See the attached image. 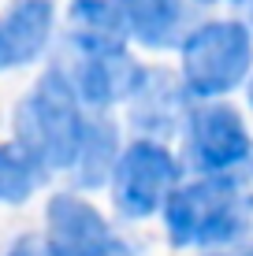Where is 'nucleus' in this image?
Masks as SVG:
<instances>
[{
  "label": "nucleus",
  "mask_w": 253,
  "mask_h": 256,
  "mask_svg": "<svg viewBox=\"0 0 253 256\" xmlns=\"http://www.w3.org/2000/svg\"><path fill=\"white\" fill-rule=\"evenodd\" d=\"M82 108L60 70H49L15 112V138L45 171L71 167L82 141Z\"/></svg>",
  "instance_id": "nucleus-1"
},
{
  "label": "nucleus",
  "mask_w": 253,
  "mask_h": 256,
  "mask_svg": "<svg viewBox=\"0 0 253 256\" xmlns=\"http://www.w3.org/2000/svg\"><path fill=\"white\" fill-rule=\"evenodd\" d=\"M45 178V167L34 160L30 152L15 145H0V200L4 204H23Z\"/></svg>",
  "instance_id": "nucleus-13"
},
{
  "label": "nucleus",
  "mask_w": 253,
  "mask_h": 256,
  "mask_svg": "<svg viewBox=\"0 0 253 256\" xmlns=\"http://www.w3.org/2000/svg\"><path fill=\"white\" fill-rule=\"evenodd\" d=\"M253 60V41L242 22H208L182 41V86L194 96H212L234 90L246 78Z\"/></svg>",
  "instance_id": "nucleus-3"
},
{
  "label": "nucleus",
  "mask_w": 253,
  "mask_h": 256,
  "mask_svg": "<svg viewBox=\"0 0 253 256\" xmlns=\"http://www.w3.org/2000/svg\"><path fill=\"white\" fill-rule=\"evenodd\" d=\"M190 152L205 171H227L249 156L242 116L227 104H205L190 116Z\"/></svg>",
  "instance_id": "nucleus-7"
},
{
  "label": "nucleus",
  "mask_w": 253,
  "mask_h": 256,
  "mask_svg": "<svg viewBox=\"0 0 253 256\" xmlns=\"http://www.w3.org/2000/svg\"><path fill=\"white\" fill-rule=\"evenodd\" d=\"M52 19V0H19L8 15H0V70L38 60V52L49 45Z\"/></svg>",
  "instance_id": "nucleus-8"
},
{
  "label": "nucleus",
  "mask_w": 253,
  "mask_h": 256,
  "mask_svg": "<svg viewBox=\"0 0 253 256\" xmlns=\"http://www.w3.org/2000/svg\"><path fill=\"white\" fill-rule=\"evenodd\" d=\"M127 19V30L149 48H168L186 26L182 0H116Z\"/></svg>",
  "instance_id": "nucleus-10"
},
{
  "label": "nucleus",
  "mask_w": 253,
  "mask_h": 256,
  "mask_svg": "<svg viewBox=\"0 0 253 256\" xmlns=\"http://www.w3.org/2000/svg\"><path fill=\"white\" fill-rule=\"evenodd\" d=\"M116 164V126L108 119H86L82 122V141H78L75 171L82 186H101V178L108 174V167Z\"/></svg>",
  "instance_id": "nucleus-11"
},
{
  "label": "nucleus",
  "mask_w": 253,
  "mask_h": 256,
  "mask_svg": "<svg viewBox=\"0 0 253 256\" xmlns=\"http://www.w3.org/2000/svg\"><path fill=\"white\" fill-rule=\"evenodd\" d=\"M164 219L175 245H227L246 230V204L231 178H205L171 190Z\"/></svg>",
  "instance_id": "nucleus-2"
},
{
  "label": "nucleus",
  "mask_w": 253,
  "mask_h": 256,
  "mask_svg": "<svg viewBox=\"0 0 253 256\" xmlns=\"http://www.w3.org/2000/svg\"><path fill=\"white\" fill-rule=\"evenodd\" d=\"M112 167H116V204L119 212H127L134 219L153 216L168 200V193L175 190V178H179L175 156L156 141L130 145Z\"/></svg>",
  "instance_id": "nucleus-5"
},
{
  "label": "nucleus",
  "mask_w": 253,
  "mask_h": 256,
  "mask_svg": "<svg viewBox=\"0 0 253 256\" xmlns=\"http://www.w3.org/2000/svg\"><path fill=\"white\" fill-rule=\"evenodd\" d=\"M134 122L145 130H160L168 134L175 126L179 112V90L171 86L168 74H142V82L134 86Z\"/></svg>",
  "instance_id": "nucleus-12"
},
{
  "label": "nucleus",
  "mask_w": 253,
  "mask_h": 256,
  "mask_svg": "<svg viewBox=\"0 0 253 256\" xmlns=\"http://www.w3.org/2000/svg\"><path fill=\"white\" fill-rule=\"evenodd\" d=\"M56 70L75 90L78 100L93 104V108H104L112 100L130 96L145 74L123 48H82V45H67L60 52Z\"/></svg>",
  "instance_id": "nucleus-4"
},
{
  "label": "nucleus",
  "mask_w": 253,
  "mask_h": 256,
  "mask_svg": "<svg viewBox=\"0 0 253 256\" xmlns=\"http://www.w3.org/2000/svg\"><path fill=\"white\" fill-rule=\"evenodd\" d=\"M220 256H253V245H246V249H238V252H220Z\"/></svg>",
  "instance_id": "nucleus-15"
},
{
  "label": "nucleus",
  "mask_w": 253,
  "mask_h": 256,
  "mask_svg": "<svg viewBox=\"0 0 253 256\" xmlns=\"http://www.w3.org/2000/svg\"><path fill=\"white\" fill-rule=\"evenodd\" d=\"M8 256H49V252L41 249V245H34V238H23V242L15 245V249L8 252Z\"/></svg>",
  "instance_id": "nucleus-14"
},
{
  "label": "nucleus",
  "mask_w": 253,
  "mask_h": 256,
  "mask_svg": "<svg viewBox=\"0 0 253 256\" xmlns=\"http://www.w3.org/2000/svg\"><path fill=\"white\" fill-rule=\"evenodd\" d=\"M249 104H253V82H249Z\"/></svg>",
  "instance_id": "nucleus-16"
},
{
  "label": "nucleus",
  "mask_w": 253,
  "mask_h": 256,
  "mask_svg": "<svg viewBox=\"0 0 253 256\" xmlns=\"http://www.w3.org/2000/svg\"><path fill=\"white\" fill-rule=\"evenodd\" d=\"M67 26H71L67 45L82 48H123L130 34L116 0H75Z\"/></svg>",
  "instance_id": "nucleus-9"
},
{
  "label": "nucleus",
  "mask_w": 253,
  "mask_h": 256,
  "mask_svg": "<svg viewBox=\"0 0 253 256\" xmlns=\"http://www.w3.org/2000/svg\"><path fill=\"white\" fill-rule=\"evenodd\" d=\"M49 256H134L130 245L104 223L93 204L75 193H56L49 200Z\"/></svg>",
  "instance_id": "nucleus-6"
}]
</instances>
